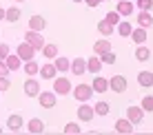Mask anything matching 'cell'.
Wrapping results in <instances>:
<instances>
[{"mask_svg":"<svg viewBox=\"0 0 153 135\" xmlns=\"http://www.w3.org/2000/svg\"><path fill=\"white\" fill-rule=\"evenodd\" d=\"M25 42H29L36 51H40L42 46L47 44V42H45V38L40 35V31H33V29H29L27 33H25Z\"/></svg>","mask_w":153,"mask_h":135,"instance_id":"cell-1","label":"cell"},{"mask_svg":"<svg viewBox=\"0 0 153 135\" xmlns=\"http://www.w3.org/2000/svg\"><path fill=\"white\" fill-rule=\"evenodd\" d=\"M93 95V86L89 84H78L73 86V97H76L78 102H89V97Z\"/></svg>","mask_w":153,"mask_h":135,"instance_id":"cell-2","label":"cell"},{"mask_svg":"<svg viewBox=\"0 0 153 135\" xmlns=\"http://www.w3.org/2000/svg\"><path fill=\"white\" fill-rule=\"evenodd\" d=\"M53 93L56 95H69L71 93V80H67V77H56L53 80Z\"/></svg>","mask_w":153,"mask_h":135,"instance_id":"cell-3","label":"cell"},{"mask_svg":"<svg viewBox=\"0 0 153 135\" xmlns=\"http://www.w3.org/2000/svg\"><path fill=\"white\" fill-rule=\"evenodd\" d=\"M56 93L53 91H40L38 93V102H40V106L42 108H53L56 106Z\"/></svg>","mask_w":153,"mask_h":135,"instance_id":"cell-4","label":"cell"},{"mask_svg":"<svg viewBox=\"0 0 153 135\" xmlns=\"http://www.w3.org/2000/svg\"><path fill=\"white\" fill-rule=\"evenodd\" d=\"M18 58L22 60V62H27V60H33L36 58V49L31 46L29 42H22V44H18Z\"/></svg>","mask_w":153,"mask_h":135,"instance_id":"cell-5","label":"cell"},{"mask_svg":"<svg viewBox=\"0 0 153 135\" xmlns=\"http://www.w3.org/2000/svg\"><path fill=\"white\" fill-rule=\"evenodd\" d=\"M109 89L115 91V93H124L126 91V77L124 75H113L109 80Z\"/></svg>","mask_w":153,"mask_h":135,"instance_id":"cell-6","label":"cell"},{"mask_svg":"<svg viewBox=\"0 0 153 135\" xmlns=\"http://www.w3.org/2000/svg\"><path fill=\"white\" fill-rule=\"evenodd\" d=\"M22 126H25V120H22V115H20V113H13V115H9V120H7V128H9L11 133H18Z\"/></svg>","mask_w":153,"mask_h":135,"instance_id":"cell-7","label":"cell"},{"mask_svg":"<svg viewBox=\"0 0 153 135\" xmlns=\"http://www.w3.org/2000/svg\"><path fill=\"white\" fill-rule=\"evenodd\" d=\"M142 115H144L142 106H129V108H126V120H129L131 124H140L142 122Z\"/></svg>","mask_w":153,"mask_h":135,"instance_id":"cell-8","label":"cell"},{"mask_svg":"<svg viewBox=\"0 0 153 135\" xmlns=\"http://www.w3.org/2000/svg\"><path fill=\"white\" fill-rule=\"evenodd\" d=\"M69 69H71L73 75H84V73H87V60H84V58H73Z\"/></svg>","mask_w":153,"mask_h":135,"instance_id":"cell-9","label":"cell"},{"mask_svg":"<svg viewBox=\"0 0 153 135\" xmlns=\"http://www.w3.org/2000/svg\"><path fill=\"white\" fill-rule=\"evenodd\" d=\"M93 115H96L93 106H89V104L78 106V117H80V122H91V120H93Z\"/></svg>","mask_w":153,"mask_h":135,"instance_id":"cell-10","label":"cell"},{"mask_svg":"<svg viewBox=\"0 0 153 135\" xmlns=\"http://www.w3.org/2000/svg\"><path fill=\"white\" fill-rule=\"evenodd\" d=\"M25 93H27L29 97H36V95L40 93V84L33 80V77H29V80L25 82Z\"/></svg>","mask_w":153,"mask_h":135,"instance_id":"cell-11","label":"cell"},{"mask_svg":"<svg viewBox=\"0 0 153 135\" xmlns=\"http://www.w3.org/2000/svg\"><path fill=\"white\" fill-rule=\"evenodd\" d=\"M91 86H93V93H104V91L109 89V80H104L102 75H96Z\"/></svg>","mask_w":153,"mask_h":135,"instance_id":"cell-12","label":"cell"},{"mask_svg":"<svg viewBox=\"0 0 153 135\" xmlns=\"http://www.w3.org/2000/svg\"><path fill=\"white\" fill-rule=\"evenodd\" d=\"M87 71L89 73H100V71H102V60L96 58V55H91V58L87 60Z\"/></svg>","mask_w":153,"mask_h":135,"instance_id":"cell-13","label":"cell"},{"mask_svg":"<svg viewBox=\"0 0 153 135\" xmlns=\"http://www.w3.org/2000/svg\"><path fill=\"white\" fill-rule=\"evenodd\" d=\"M115 131H118V133H124V135H129V133H133V124H131L129 120H124V117H120V120L115 122Z\"/></svg>","mask_w":153,"mask_h":135,"instance_id":"cell-14","label":"cell"},{"mask_svg":"<svg viewBox=\"0 0 153 135\" xmlns=\"http://www.w3.org/2000/svg\"><path fill=\"white\" fill-rule=\"evenodd\" d=\"M45 24H47V20L45 18H42V15H31V18H29V29H33V31H42V29H45Z\"/></svg>","mask_w":153,"mask_h":135,"instance_id":"cell-15","label":"cell"},{"mask_svg":"<svg viewBox=\"0 0 153 135\" xmlns=\"http://www.w3.org/2000/svg\"><path fill=\"white\" fill-rule=\"evenodd\" d=\"M138 84L140 86H153V73L151 71H142V73H138Z\"/></svg>","mask_w":153,"mask_h":135,"instance_id":"cell-16","label":"cell"},{"mask_svg":"<svg viewBox=\"0 0 153 135\" xmlns=\"http://www.w3.org/2000/svg\"><path fill=\"white\" fill-rule=\"evenodd\" d=\"M115 11H118L120 15H131V13H133V2H129V0H120Z\"/></svg>","mask_w":153,"mask_h":135,"instance_id":"cell-17","label":"cell"},{"mask_svg":"<svg viewBox=\"0 0 153 135\" xmlns=\"http://www.w3.org/2000/svg\"><path fill=\"white\" fill-rule=\"evenodd\" d=\"M53 66H56L58 71H60V73H65V71H69L71 62L67 60V58H62V55H56V58H53Z\"/></svg>","mask_w":153,"mask_h":135,"instance_id":"cell-18","label":"cell"},{"mask_svg":"<svg viewBox=\"0 0 153 135\" xmlns=\"http://www.w3.org/2000/svg\"><path fill=\"white\" fill-rule=\"evenodd\" d=\"M138 24H140V27H144V29H149L153 24V15L149 11H140L138 13Z\"/></svg>","mask_w":153,"mask_h":135,"instance_id":"cell-19","label":"cell"},{"mask_svg":"<svg viewBox=\"0 0 153 135\" xmlns=\"http://www.w3.org/2000/svg\"><path fill=\"white\" fill-rule=\"evenodd\" d=\"M93 51L100 55V53H107V51H111V42H109L107 38H102V40H98L96 44H93Z\"/></svg>","mask_w":153,"mask_h":135,"instance_id":"cell-20","label":"cell"},{"mask_svg":"<svg viewBox=\"0 0 153 135\" xmlns=\"http://www.w3.org/2000/svg\"><path fill=\"white\" fill-rule=\"evenodd\" d=\"M58 73V69L53 64H45L40 66V77H45V80H53V75Z\"/></svg>","mask_w":153,"mask_h":135,"instance_id":"cell-21","label":"cell"},{"mask_svg":"<svg viewBox=\"0 0 153 135\" xmlns=\"http://www.w3.org/2000/svg\"><path fill=\"white\" fill-rule=\"evenodd\" d=\"M131 40H133L135 44H142V42L146 40V29H144V27L133 29V31H131Z\"/></svg>","mask_w":153,"mask_h":135,"instance_id":"cell-22","label":"cell"},{"mask_svg":"<svg viewBox=\"0 0 153 135\" xmlns=\"http://www.w3.org/2000/svg\"><path fill=\"white\" fill-rule=\"evenodd\" d=\"M27 131H29V133H33V135H38V133L45 131V124H42V120H36V117H33V120L27 124Z\"/></svg>","mask_w":153,"mask_h":135,"instance_id":"cell-23","label":"cell"},{"mask_svg":"<svg viewBox=\"0 0 153 135\" xmlns=\"http://www.w3.org/2000/svg\"><path fill=\"white\" fill-rule=\"evenodd\" d=\"M4 62H7L9 71H18V69H20V64H22V60L18 58V53H16V55H7V58H4Z\"/></svg>","mask_w":153,"mask_h":135,"instance_id":"cell-24","label":"cell"},{"mask_svg":"<svg viewBox=\"0 0 153 135\" xmlns=\"http://www.w3.org/2000/svg\"><path fill=\"white\" fill-rule=\"evenodd\" d=\"M40 51H42V55H45L47 60H53L56 55H58V46H56V44H45Z\"/></svg>","mask_w":153,"mask_h":135,"instance_id":"cell-25","label":"cell"},{"mask_svg":"<svg viewBox=\"0 0 153 135\" xmlns=\"http://www.w3.org/2000/svg\"><path fill=\"white\" fill-rule=\"evenodd\" d=\"M4 20H9V22H18V20H20V9L18 7H9L7 11H4Z\"/></svg>","mask_w":153,"mask_h":135,"instance_id":"cell-26","label":"cell"},{"mask_svg":"<svg viewBox=\"0 0 153 135\" xmlns=\"http://www.w3.org/2000/svg\"><path fill=\"white\" fill-rule=\"evenodd\" d=\"M98 31L104 35V38H109V35L113 33V24H109L107 20H100V22H98Z\"/></svg>","mask_w":153,"mask_h":135,"instance_id":"cell-27","label":"cell"},{"mask_svg":"<svg viewBox=\"0 0 153 135\" xmlns=\"http://www.w3.org/2000/svg\"><path fill=\"white\" fill-rule=\"evenodd\" d=\"M25 73H27V75H36V73H40L38 62H36V60H27V62H25Z\"/></svg>","mask_w":153,"mask_h":135,"instance_id":"cell-28","label":"cell"},{"mask_svg":"<svg viewBox=\"0 0 153 135\" xmlns=\"http://www.w3.org/2000/svg\"><path fill=\"white\" fill-rule=\"evenodd\" d=\"M131 31H133V27H131L126 20H120L118 22V33L122 35V38H126V35H131Z\"/></svg>","mask_w":153,"mask_h":135,"instance_id":"cell-29","label":"cell"},{"mask_svg":"<svg viewBox=\"0 0 153 135\" xmlns=\"http://www.w3.org/2000/svg\"><path fill=\"white\" fill-rule=\"evenodd\" d=\"M93 111H96V115H109L111 106H109V102H98V104L93 106Z\"/></svg>","mask_w":153,"mask_h":135,"instance_id":"cell-30","label":"cell"},{"mask_svg":"<svg viewBox=\"0 0 153 135\" xmlns=\"http://www.w3.org/2000/svg\"><path fill=\"white\" fill-rule=\"evenodd\" d=\"M62 133H65V135H80V133H82V128L78 126L76 122H69V124L65 126V131H62Z\"/></svg>","mask_w":153,"mask_h":135,"instance_id":"cell-31","label":"cell"},{"mask_svg":"<svg viewBox=\"0 0 153 135\" xmlns=\"http://www.w3.org/2000/svg\"><path fill=\"white\" fill-rule=\"evenodd\" d=\"M135 58H138L140 62H144V60H149V58H151V51L146 49V46H142V44H140V46H138V51H135Z\"/></svg>","mask_w":153,"mask_h":135,"instance_id":"cell-32","label":"cell"},{"mask_svg":"<svg viewBox=\"0 0 153 135\" xmlns=\"http://www.w3.org/2000/svg\"><path fill=\"white\" fill-rule=\"evenodd\" d=\"M100 60H102V64H115V53H111V51L100 53Z\"/></svg>","mask_w":153,"mask_h":135,"instance_id":"cell-33","label":"cell"},{"mask_svg":"<svg viewBox=\"0 0 153 135\" xmlns=\"http://www.w3.org/2000/svg\"><path fill=\"white\" fill-rule=\"evenodd\" d=\"M142 111H144V113H151L153 111V97L151 95L142 97Z\"/></svg>","mask_w":153,"mask_h":135,"instance_id":"cell-34","label":"cell"},{"mask_svg":"<svg viewBox=\"0 0 153 135\" xmlns=\"http://www.w3.org/2000/svg\"><path fill=\"white\" fill-rule=\"evenodd\" d=\"M135 4L140 7V11H151L153 9V0H135Z\"/></svg>","mask_w":153,"mask_h":135,"instance_id":"cell-35","label":"cell"},{"mask_svg":"<svg viewBox=\"0 0 153 135\" xmlns=\"http://www.w3.org/2000/svg\"><path fill=\"white\" fill-rule=\"evenodd\" d=\"M104 20H107L109 24H113V27H115V24L120 22V13H118V11H109V13H107V18H104Z\"/></svg>","mask_w":153,"mask_h":135,"instance_id":"cell-36","label":"cell"},{"mask_svg":"<svg viewBox=\"0 0 153 135\" xmlns=\"http://www.w3.org/2000/svg\"><path fill=\"white\" fill-rule=\"evenodd\" d=\"M9 86H11L9 77H7V75H0V93H2V91H9Z\"/></svg>","mask_w":153,"mask_h":135,"instance_id":"cell-37","label":"cell"},{"mask_svg":"<svg viewBox=\"0 0 153 135\" xmlns=\"http://www.w3.org/2000/svg\"><path fill=\"white\" fill-rule=\"evenodd\" d=\"M9 55V44H4V42H0V60H4Z\"/></svg>","mask_w":153,"mask_h":135,"instance_id":"cell-38","label":"cell"},{"mask_svg":"<svg viewBox=\"0 0 153 135\" xmlns=\"http://www.w3.org/2000/svg\"><path fill=\"white\" fill-rule=\"evenodd\" d=\"M9 73V66H7V62L4 60H0V75H7Z\"/></svg>","mask_w":153,"mask_h":135,"instance_id":"cell-39","label":"cell"},{"mask_svg":"<svg viewBox=\"0 0 153 135\" xmlns=\"http://www.w3.org/2000/svg\"><path fill=\"white\" fill-rule=\"evenodd\" d=\"M84 2H87L89 7H98V4H100V0H84Z\"/></svg>","mask_w":153,"mask_h":135,"instance_id":"cell-40","label":"cell"},{"mask_svg":"<svg viewBox=\"0 0 153 135\" xmlns=\"http://www.w3.org/2000/svg\"><path fill=\"white\" fill-rule=\"evenodd\" d=\"M0 20H4V9L0 7Z\"/></svg>","mask_w":153,"mask_h":135,"instance_id":"cell-41","label":"cell"},{"mask_svg":"<svg viewBox=\"0 0 153 135\" xmlns=\"http://www.w3.org/2000/svg\"><path fill=\"white\" fill-rule=\"evenodd\" d=\"M71 2H84V0H71Z\"/></svg>","mask_w":153,"mask_h":135,"instance_id":"cell-42","label":"cell"},{"mask_svg":"<svg viewBox=\"0 0 153 135\" xmlns=\"http://www.w3.org/2000/svg\"><path fill=\"white\" fill-rule=\"evenodd\" d=\"M13 2H25V0H13Z\"/></svg>","mask_w":153,"mask_h":135,"instance_id":"cell-43","label":"cell"},{"mask_svg":"<svg viewBox=\"0 0 153 135\" xmlns=\"http://www.w3.org/2000/svg\"><path fill=\"white\" fill-rule=\"evenodd\" d=\"M0 133H2V126H0Z\"/></svg>","mask_w":153,"mask_h":135,"instance_id":"cell-44","label":"cell"},{"mask_svg":"<svg viewBox=\"0 0 153 135\" xmlns=\"http://www.w3.org/2000/svg\"><path fill=\"white\" fill-rule=\"evenodd\" d=\"M100 2H104V0H100Z\"/></svg>","mask_w":153,"mask_h":135,"instance_id":"cell-45","label":"cell"},{"mask_svg":"<svg viewBox=\"0 0 153 135\" xmlns=\"http://www.w3.org/2000/svg\"><path fill=\"white\" fill-rule=\"evenodd\" d=\"M151 11H153V9H151ZM151 15H153V13H151Z\"/></svg>","mask_w":153,"mask_h":135,"instance_id":"cell-46","label":"cell"},{"mask_svg":"<svg viewBox=\"0 0 153 135\" xmlns=\"http://www.w3.org/2000/svg\"><path fill=\"white\" fill-rule=\"evenodd\" d=\"M118 2H120V0H118Z\"/></svg>","mask_w":153,"mask_h":135,"instance_id":"cell-47","label":"cell"}]
</instances>
